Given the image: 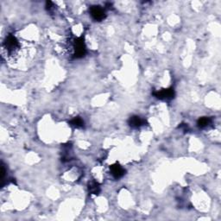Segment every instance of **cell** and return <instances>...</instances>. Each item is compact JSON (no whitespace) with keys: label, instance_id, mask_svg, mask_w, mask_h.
<instances>
[{"label":"cell","instance_id":"obj_1","mask_svg":"<svg viewBox=\"0 0 221 221\" xmlns=\"http://www.w3.org/2000/svg\"><path fill=\"white\" fill-rule=\"evenodd\" d=\"M91 15H92V17L95 20L100 21L104 18V17H105V11H104L103 9H101L100 7L95 6V7H92L91 9Z\"/></svg>","mask_w":221,"mask_h":221},{"label":"cell","instance_id":"obj_2","mask_svg":"<svg viewBox=\"0 0 221 221\" xmlns=\"http://www.w3.org/2000/svg\"><path fill=\"white\" fill-rule=\"evenodd\" d=\"M110 172L115 178H120L121 176H123L124 170L119 165H113L110 169Z\"/></svg>","mask_w":221,"mask_h":221},{"label":"cell","instance_id":"obj_3","mask_svg":"<svg viewBox=\"0 0 221 221\" xmlns=\"http://www.w3.org/2000/svg\"><path fill=\"white\" fill-rule=\"evenodd\" d=\"M173 96H174V91L172 89L163 90L157 93V97L160 99H169V98H172Z\"/></svg>","mask_w":221,"mask_h":221},{"label":"cell","instance_id":"obj_4","mask_svg":"<svg viewBox=\"0 0 221 221\" xmlns=\"http://www.w3.org/2000/svg\"><path fill=\"white\" fill-rule=\"evenodd\" d=\"M142 120L138 117H134V118H131V125L133 126V127H139L141 124H142Z\"/></svg>","mask_w":221,"mask_h":221},{"label":"cell","instance_id":"obj_5","mask_svg":"<svg viewBox=\"0 0 221 221\" xmlns=\"http://www.w3.org/2000/svg\"><path fill=\"white\" fill-rule=\"evenodd\" d=\"M209 119L208 118H201L199 120V123H198V124H199V126L200 127H206V126H207L208 125V124H209Z\"/></svg>","mask_w":221,"mask_h":221},{"label":"cell","instance_id":"obj_6","mask_svg":"<svg viewBox=\"0 0 221 221\" xmlns=\"http://www.w3.org/2000/svg\"><path fill=\"white\" fill-rule=\"evenodd\" d=\"M72 124H73L76 127H80V126H81L83 124V122H82V120H81L80 118H74L73 120L72 121Z\"/></svg>","mask_w":221,"mask_h":221}]
</instances>
